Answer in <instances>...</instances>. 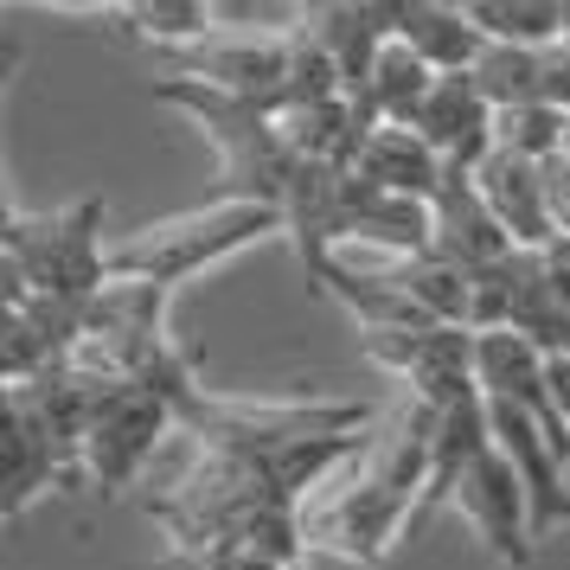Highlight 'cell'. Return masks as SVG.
<instances>
[{
	"mask_svg": "<svg viewBox=\"0 0 570 570\" xmlns=\"http://www.w3.org/2000/svg\"><path fill=\"white\" fill-rule=\"evenodd\" d=\"M430 462H436V411L416 397H397V411L379 423L365 462L308 500V513H302L308 551H334L346 564H379L391 544L416 532Z\"/></svg>",
	"mask_w": 570,
	"mask_h": 570,
	"instance_id": "obj_1",
	"label": "cell"
},
{
	"mask_svg": "<svg viewBox=\"0 0 570 570\" xmlns=\"http://www.w3.org/2000/svg\"><path fill=\"white\" fill-rule=\"evenodd\" d=\"M442 507H455L500 564H532V507H525L513 462L493 442L488 391L436 411V462H430V488H423L416 525H430Z\"/></svg>",
	"mask_w": 570,
	"mask_h": 570,
	"instance_id": "obj_2",
	"label": "cell"
},
{
	"mask_svg": "<svg viewBox=\"0 0 570 570\" xmlns=\"http://www.w3.org/2000/svg\"><path fill=\"white\" fill-rule=\"evenodd\" d=\"M104 288H109L104 199H78L65 212L7 206V225H0V295H7V308H20V302L90 308Z\"/></svg>",
	"mask_w": 570,
	"mask_h": 570,
	"instance_id": "obj_3",
	"label": "cell"
},
{
	"mask_svg": "<svg viewBox=\"0 0 570 570\" xmlns=\"http://www.w3.org/2000/svg\"><path fill=\"white\" fill-rule=\"evenodd\" d=\"M288 218L276 206L257 199H218V206L180 212V218H160L141 225L135 237H122L109 250V283H155V288H180L193 276H206L212 263L250 250L263 237H283Z\"/></svg>",
	"mask_w": 570,
	"mask_h": 570,
	"instance_id": "obj_4",
	"label": "cell"
},
{
	"mask_svg": "<svg viewBox=\"0 0 570 570\" xmlns=\"http://www.w3.org/2000/svg\"><path fill=\"white\" fill-rule=\"evenodd\" d=\"M155 97L186 109V116L206 129V141L218 148L225 199H257V206H276V212L288 206L302 160H295V148L283 141V129H276L269 109L244 104V97H225V90H212V83H199V78H155Z\"/></svg>",
	"mask_w": 570,
	"mask_h": 570,
	"instance_id": "obj_5",
	"label": "cell"
},
{
	"mask_svg": "<svg viewBox=\"0 0 570 570\" xmlns=\"http://www.w3.org/2000/svg\"><path fill=\"white\" fill-rule=\"evenodd\" d=\"M180 430V416L167 397L148 385H104L90 397L83 423V488L90 493H122L155 468L160 442Z\"/></svg>",
	"mask_w": 570,
	"mask_h": 570,
	"instance_id": "obj_6",
	"label": "cell"
},
{
	"mask_svg": "<svg viewBox=\"0 0 570 570\" xmlns=\"http://www.w3.org/2000/svg\"><path fill=\"white\" fill-rule=\"evenodd\" d=\"M488 416H493V442H500V455L513 462L519 488H525L532 539L570 525V462L558 455V442L539 430V416H525L519 404H507V397H488Z\"/></svg>",
	"mask_w": 570,
	"mask_h": 570,
	"instance_id": "obj_7",
	"label": "cell"
},
{
	"mask_svg": "<svg viewBox=\"0 0 570 570\" xmlns=\"http://www.w3.org/2000/svg\"><path fill=\"white\" fill-rule=\"evenodd\" d=\"M474 186L488 212L507 225L519 250H551L558 244V218H551V193H544V160H525L493 141V155L474 167Z\"/></svg>",
	"mask_w": 570,
	"mask_h": 570,
	"instance_id": "obj_8",
	"label": "cell"
},
{
	"mask_svg": "<svg viewBox=\"0 0 570 570\" xmlns=\"http://www.w3.org/2000/svg\"><path fill=\"white\" fill-rule=\"evenodd\" d=\"M513 250L519 244L507 237V225L488 212L474 174L449 167V180H442V193H436V257L462 263L468 276H481V269H500Z\"/></svg>",
	"mask_w": 570,
	"mask_h": 570,
	"instance_id": "obj_9",
	"label": "cell"
},
{
	"mask_svg": "<svg viewBox=\"0 0 570 570\" xmlns=\"http://www.w3.org/2000/svg\"><path fill=\"white\" fill-rule=\"evenodd\" d=\"M493 104L481 97V83L474 78H442L436 97L423 104V116H416V135L436 148L449 167H462V174H474L481 160L493 155Z\"/></svg>",
	"mask_w": 570,
	"mask_h": 570,
	"instance_id": "obj_10",
	"label": "cell"
},
{
	"mask_svg": "<svg viewBox=\"0 0 570 570\" xmlns=\"http://www.w3.org/2000/svg\"><path fill=\"white\" fill-rule=\"evenodd\" d=\"M397 39L436 78H468L488 52V32L468 20V7H442V0H397Z\"/></svg>",
	"mask_w": 570,
	"mask_h": 570,
	"instance_id": "obj_11",
	"label": "cell"
},
{
	"mask_svg": "<svg viewBox=\"0 0 570 570\" xmlns=\"http://www.w3.org/2000/svg\"><path fill=\"white\" fill-rule=\"evenodd\" d=\"M353 174H360V180H372V186H385V193H404V199L436 206L442 180H449V160H442L416 129H391V122H379Z\"/></svg>",
	"mask_w": 570,
	"mask_h": 570,
	"instance_id": "obj_12",
	"label": "cell"
},
{
	"mask_svg": "<svg viewBox=\"0 0 570 570\" xmlns=\"http://www.w3.org/2000/svg\"><path fill=\"white\" fill-rule=\"evenodd\" d=\"M436 71L423 65V58L391 32V46L379 52V65H372V83H365V104H372V116L379 122H391V129H416V116H423V104L436 97Z\"/></svg>",
	"mask_w": 570,
	"mask_h": 570,
	"instance_id": "obj_13",
	"label": "cell"
},
{
	"mask_svg": "<svg viewBox=\"0 0 570 570\" xmlns=\"http://www.w3.org/2000/svg\"><path fill=\"white\" fill-rule=\"evenodd\" d=\"M468 20L488 32L493 46H558L570 32V0H468Z\"/></svg>",
	"mask_w": 570,
	"mask_h": 570,
	"instance_id": "obj_14",
	"label": "cell"
},
{
	"mask_svg": "<svg viewBox=\"0 0 570 570\" xmlns=\"http://www.w3.org/2000/svg\"><path fill=\"white\" fill-rule=\"evenodd\" d=\"M564 129H570L564 109H507V116L493 122V141L513 148V155H525V160H551L564 148Z\"/></svg>",
	"mask_w": 570,
	"mask_h": 570,
	"instance_id": "obj_15",
	"label": "cell"
},
{
	"mask_svg": "<svg viewBox=\"0 0 570 570\" xmlns=\"http://www.w3.org/2000/svg\"><path fill=\"white\" fill-rule=\"evenodd\" d=\"M544 379H551V397H558V411H564V423H570V353L544 360Z\"/></svg>",
	"mask_w": 570,
	"mask_h": 570,
	"instance_id": "obj_16",
	"label": "cell"
},
{
	"mask_svg": "<svg viewBox=\"0 0 570 570\" xmlns=\"http://www.w3.org/2000/svg\"><path fill=\"white\" fill-rule=\"evenodd\" d=\"M544 257H551V276H558V288H564V302H570V237H558Z\"/></svg>",
	"mask_w": 570,
	"mask_h": 570,
	"instance_id": "obj_17",
	"label": "cell"
}]
</instances>
